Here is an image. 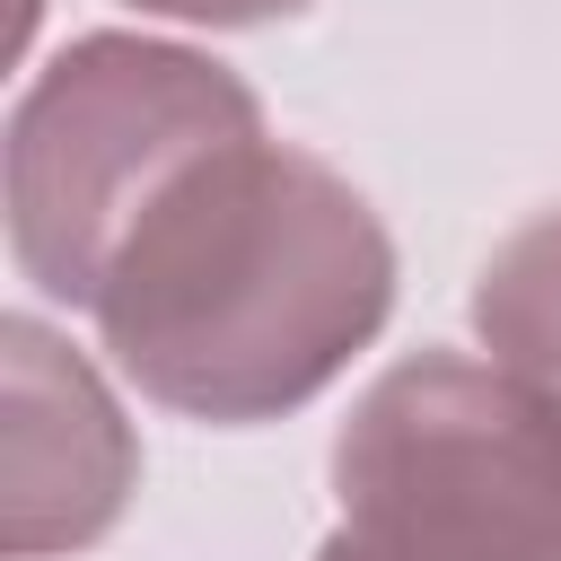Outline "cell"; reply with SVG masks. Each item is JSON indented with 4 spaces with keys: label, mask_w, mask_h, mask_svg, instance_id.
<instances>
[{
    "label": "cell",
    "mask_w": 561,
    "mask_h": 561,
    "mask_svg": "<svg viewBox=\"0 0 561 561\" xmlns=\"http://www.w3.org/2000/svg\"><path fill=\"white\" fill-rule=\"evenodd\" d=\"M0 552L61 561L105 543L140 491V438L44 316H0Z\"/></svg>",
    "instance_id": "obj_4"
},
{
    "label": "cell",
    "mask_w": 561,
    "mask_h": 561,
    "mask_svg": "<svg viewBox=\"0 0 561 561\" xmlns=\"http://www.w3.org/2000/svg\"><path fill=\"white\" fill-rule=\"evenodd\" d=\"M473 333L517 386L561 412V202L491 245V263L473 272Z\"/></svg>",
    "instance_id": "obj_5"
},
{
    "label": "cell",
    "mask_w": 561,
    "mask_h": 561,
    "mask_svg": "<svg viewBox=\"0 0 561 561\" xmlns=\"http://www.w3.org/2000/svg\"><path fill=\"white\" fill-rule=\"evenodd\" d=\"M237 131H263V96L228 61L131 26L70 35L9 105V263L88 316L96 272L149 193Z\"/></svg>",
    "instance_id": "obj_2"
},
{
    "label": "cell",
    "mask_w": 561,
    "mask_h": 561,
    "mask_svg": "<svg viewBox=\"0 0 561 561\" xmlns=\"http://www.w3.org/2000/svg\"><path fill=\"white\" fill-rule=\"evenodd\" d=\"M316 561H561V412L500 359L412 351L333 430Z\"/></svg>",
    "instance_id": "obj_3"
},
{
    "label": "cell",
    "mask_w": 561,
    "mask_h": 561,
    "mask_svg": "<svg viewBox=\"0 0 561 561\" xmlns=\"http://www.w3.org/2000/svg\"><path fill=\"white\" fill-rule=\"evenodd\" d=\"M140 18H175V26H272V18H298L316 0H123Z\"/></svg>",
    "instance_id": "obj_6"
},
{
    "label": "cell",
    "mask_w": 561,
    "mask_h": 561,
    "mask_svg": "<svg viewBox=\"0 0 561 561\" xmlns=\"http://www.w3.org/2000/svg\"><path fill=\"white\" fill-rule=\"evenodd\" d=\"M88 316L158 412L254 430L316 403L386 333L394 237L351 175L237 131L149 193Z\"/></svg>",
    "instance_id": "obj_1"
}]
</instances>
